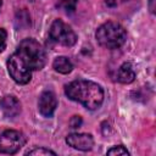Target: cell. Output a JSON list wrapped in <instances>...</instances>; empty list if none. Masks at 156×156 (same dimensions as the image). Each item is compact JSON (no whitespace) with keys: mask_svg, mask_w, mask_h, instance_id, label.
Returning <instances> with one entry per match:
<instances>
[{"mask_svg":"<svg viewBox=\"0 0 156 156\" xmlns=\"http://www.w3.org/2000/svg\"><path fill=\"white\" fill-rule=\"evenodd\" d=\"M107 155H111V156H116V155H129V151L123 145H118V146H113L110 150H107Z\"/></svg>","mask_w":156,"mask_h":156,"instance_id":"4fadbf2b","label":"cell"},{"mask_svg":"<svg viewBox=\"0 0 156 156\" xmlns=\"http://www.w3.org/2000/svg\"><path fill=\"white\" fill-rule=\"evenodd\" d=\"M49 38L55 44L72 46L77 41V34L73 29L61 20H55L49 30Z\"/></svg>","mask_w":156,"mask_h":156,"instance_id":"277c9868","label":"cell"},{"mask_svg":"<svg viewBox=\"0 0 156 156\" xmlns=\"http://www.w3.org/2000/svg\"><path fill=\"white\" fill-rule=\"evenodd\" d=\"M6 38H7L6 30L0 28V52L4 51V49L6 48Z\"/></svg>","mask_w":156,"mask_h":156,"instance_id":"5bb4252c","label":"cell"},{"mask_svg":"<svg viewBox=\"0 0 156 156\" xmlns=\"http://www.w3.org/2000/svg\"><path fill=\"white\" fill-rule=\"evenodd\" d=\"M65 93L71 100L82 104L88 110H96L104 101L102 88L91 80H74L66 85Z\"/></svg>","mask_w":156,"mask_h":156,"instance_id":"7a4b0ae2","label":"cell"},{"mask_svg":"<svg viewBox=\"0 0 156 156\" xmlns=\"http://www.w3.org/2000/svg\"><path fill=\"white\" fill-rule=\"evenodd\" d=\"M46 62L44 48L33 38L23 39L16 52L7 61L11 78L18 84H27L32 78V71L41 69Z\"/></svg>","mask_w":156,"mask_h":156,"instance_id":"6da1fadb","label":"cell"},{"mask_svg":"<svg viewBox=\"0 0 156 156\" xmlns=\"http://www.w3.org/2000/svg\"><path fill=\"white\" fill-rule=\"evenodd\" d=\"M66 143L73 149L80 151H88L94 145V139L87 133H72L66 138Z\"/></svg>","mask_w":156,"mask_h":156,"instance_id":"8992f818","label":"cell"},{"mask_svg":"<svg viewBox=\"0 0 156 156\" xmlns=\"http://www.w3.org/2000/svg\"><path fill=\"white\" fill-rule=\"evenodd\" d=\"M0 7H1V0H0Z\"/></svg>","mask_w":156,"mask_h":156,"instance_id":"ac0fdd59","label":"cell"},{"mask_svg":"<svg viewBox=\"0 0 156 156\" xmlns=\"http://www.w3.org/2000/svg\"><path fill=\"white\" fill-rule=\"evenodd\" d=\"M98 43L106 49H118L127 39L126 29L117 22H106L101 24L95 33Z\"/></svg>","mask_w":156,"mask_h":156,"instance_id":"3957f363","label":"cell"},{"mask_svg":"<svg viewBox=\"0 0 156 156\" xmlns=\"http://www.w3.org/2000/svg\"><path fill=\"white\" fill-rule=\"evenodd\" d=\"M78 0H60V7L63 9L67 13H71L76 10Z\"/></svg>","mask_w":156,"mask_h":156,"instance_id":"8fae6325","label":"cell"},{"mask_svg":"<svg viewBox=\"0 0 156 156\" xmlns=\"http://www.w3.org/2000/svg\"><path fill=\"white\" fill-rule=\"evenodd\" d=\"M39 111L43 116L45 117H51L56 110L57 106V100H56V95L51 91V90H45L41 93L40 98H39Z\"/></svg>","mask_w":156,"mask_h":156,"instance_id":"52a82bcc","label":"cell"},{"mask_svg":"<svg viewBox=\"0 0 156 156\" xmlns=\"http://www.w3.org/2000/svg\"><path fill=\"white\" fill-rule=\"evenodd\" d=\"M149 7H150L151 13H154L155 12V0H150L149 1Z\"/></svg>","mask_w":156,"mask_h":156,"instance_id":"e0dca14e","label":"cell"},{"mask_svg":"<svg viewBox=\"0 0 156 156\" xmlns=\"http://www.w3.org/2000/svg\"><path fill=\"white\" fill-rule=\"evenodd\" d=\"M134 78H135V72L133 69L132 63L124 62L117 69V80L119 83L129 84V83H132L134 80Z\"/></svg>","mask_w":156,"mask_h":156,"instance_id":"9c48e42d","label":"cell"},{"mask_svg":"<svg viewBox=\"0 0 156 156\" xmlns=\"http://www.w3.org/2000/svg\"><path fill=\"white\" fill-rule=\"evenodd\" d=\"M26 155H35V156H48V155H52L55 156L56 152L49 150V149H45V147H35L33 150H29L26 152Z\"/></svg>","mask_w":156,"mask_h":156,"instance_id":"7c38bea8","label":"cell"},{"mask_svg":"<svg viewBox=\"0 0 156 156\" xmlns=\"http://www.w3.org/2000/svg\"><path fill=\"white\" fill-rule=\"evenodd\" d=\"M52 67H54L55 71H57L58 73L67 74V73H69V72L72 71L73 65H72V62H71L67 57H65V56H58V57H56V58L54 60Z\"/></svg>","mask_w":156,"mask_h":156,"instance_id":"30bf717a","label":"cell"},{"mask_svg":"<svg viewBox=\"0 0 156 156\" xmlns=\"http://www.w3.org/2000/svg\"><path fill=\"white\" fill-rule=\"evenodd\" d=\"M0 106H1L4 115L6 117H10V118L16 117L21 112V104H20L18 99L15 98L13 95L4 96L0 101Z\"/></svg>","mask_w":156,"mask_h":156,"instance_id":"ba28073f","label":"cell"},{"mask_svg":"<svg viewBox=\"0 0 156 156\" xmlns=\"http://www.w3.org/2000/svg\"><path fill=\"white\" fill-rule=\"evenodd\" d=\"M69 124H71L72 128H78V127L82 124V118H80V116H73V117L71 118V121H69Z\"/></svg>","mask_w":156,"mask_h":156,"instance_id":"9a60e30c","label":"cell"},{"mask_svg":"<svg viewBox=\"0 0 156 156\" xmlns=\"http://www.w3.org/2000/svg\"><path fill=\"white\" fill-rule=\"evenodd\" d=\"M124 1H127V0H106V4L110 7H115V6H118V5L123 4Z\"/></svg>","mask_w":156,"mask_h":156,"instance_id":"2e32d148","label":"cell"},{"mask_svg":"<svg viewBox=\"0 0 156 156\" xmlns=\"http://www.w3.org/2000/svg\"><path fill=\"white\" fill-rule=\"evenodd\" d=\"M26 144V136L18 130H5L0 134V152L12 155L16 154Z\"/></svg>","mask_w":156,"mask_h":156,"instance_id":"5b68a950","label":"cell"}]
</instances>
